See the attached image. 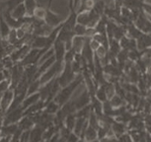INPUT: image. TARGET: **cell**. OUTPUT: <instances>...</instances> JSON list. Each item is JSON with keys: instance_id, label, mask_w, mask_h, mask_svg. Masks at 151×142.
I'll use <instances>...</instances> for the list:
<instances>
[{"instance_id": "6da1fadb", "label": "cell", "mask_w": 151, "mask_h": 142, "mask_svg": "<svg viewBox=\"0 0 151 142\" xmlns=\"http://www.w3.org/2000/svg\"><path fill=\"white\" fill-rule=\"evenodd\" d=\"M82 81H83L82 75H78V77L74 79L70 84H68L67 86L63 87L60 91H59L58 93V95L53 98V101L56 102L59 106H63V105L69 100V98L73 94L74 90L79 86V84H80Z\"/></svg>"}, {"instance_id": "7a4b0ae2", "label": "cell", "mask_w": 151, "mask_h": 142, "mask_svg": "<svg viewBox=\"0 0 151 142\" xmlns=\"http://www.w3.org/2000/svg\"><path fill=\"white\" fill-rule=\"evenodd\" d=\"M11 70H12V74H11L10 89L15 90V88L19 84V82L21 81L23 75H24V66L21 63H18L14 65Z\"/></svg>"}, {"instance_id": "3957f363", "label": "cell", "mask_w": 151, "mask_h": 142, "mask_svg": "<svg viewBox=\"0 0 151 142\" xmlns=\"http://www.w3.org/2000/svg\"><path fill=\"white\" fill-rule=\"evenodd\" d=\"M23 115H24V108L21 106L12 110V112L6 113V116H5L3 120V126H8V124L11 123H17L22 118Z\"/></svg>"}, {"instance_id": "277c9868", "label": "cell", "mask_w": 151, "mask_h": 142, "mask_svg": "<svg viewBox=\"0 0 151 142\" xmlns=\"http://www.w3.org/2000/svg\"><path fill=\"white\" fill-rule=\"evenodd\" d=\"M90 100H91V95H90L89 91L86 90V91H84V92H82L81 95H79L78 97L73 101L74 104H75L76 110H78L82 109L83 107L89 105Z\"/></svg>"}, {"instance_id": "5b68a950", "label": "cell", "mask_w": 151, "mask_h": 142, "mask_svg": "<svg viewBox=\"0 0 151 142\" xmlns=\"http://www.w3.org/2000/svg\"><path fill=\"white\" fill-rule=\"evenodd\" d=\"M55 56L58 61L64 60V55L66 52V47H65L64 42L56 39L55 42Z\"/></svg>"}, {"instance_id": "8992f818", "label": "cell", "mask_w": 151, "mask_h": 142, "mask_svg": "<svg viewBox=\"0 0 151 142\" xmlns=\"http://www.w3.org/2000/svg\"><path fill=\"white\" fill-rule=\"evenodd\" d=\"M88 39L89 38H86L85 36H74V38L72 39L71 49H73L75 53H81Z\"/></svg>"}, {"instance_id": "52a82bcc", "label": "cell", "mask_w": 151, "mask_h": 142, "mask_svg": "<svg viewBox=\"0 0 151 142\" xmlns=\"http://www.w3.org/2000/svg\"><path fill=\"white\" fill-rule=\"evenodd\" d=\"M14 94H15V92H13L12 89H8L3 93L2 99L0 101V105H1V109L3 110V113H6L7 109L9 108L11 103H12L14 99Z\"/></svg>"}, {"instance_id": "ba28073f", "label": "cell", "mask_w": 151, "mask_h": 142, "mask_svg": "<svg viewBox=\"0 0 151 142\" xmlns=\"http://www.w3.org/2000/svg\"><path fill=\"white\" fill-rule=\"evenodd\" d=\"M30 52V47L29 44H24L22 45L21 47H19L18 49L14 50V52L11 53V58H12V60L14 62L20 60V59H22L26 56L28 53Z\"/></svg>"}, {"instance_id": "9c48e42d", "label": "cell", "mask_w": 151, "mask_h": 142, "mask_svg": "<svg viewBox=\"0 0 151 142\" xmlns=\"http://www.w3.org/2000/svg\"><path fill=\"white\" fill-rule=\"evenodd\" d=\"M39 49H33L29 53L25 56L24 58L21 60V63L23 66H27V65H31V64H36V59H37V55L39 53Z\"/></svg>"}, {"instance_id": "30bf717a", "label": "cell", "mask_w": 151, "mask_h": 142, "mask_svg": "<svg viewBox=\"0 0 151 142\" xmlns=\"http://www.w3.org/2000/svg\"><path fill=\"white\" fill-rule=\"evenodd\" d=\"M47 37L45 36H35L33 38V41L31 42V47L33 49H44L47 44Z\"/></svg>"}, {"instance_id": "8fae6325", "label": "cell", "mask_w": 151, "mask_h": 142, "mask_svg": "<svg viewBox=\"0 0 151 142\" xmlns=\"http://www.w3.org/2000/svg\"><path fill=\"white\" fill-rule=\"evenodd\" d=\"M45 21L47 25L55 28L60 24V22L62 21V18H60V17L58 15H55V14H53L52 12H50V11H47V16H45Z\"/></svg>"}, {"instance_id": "7c38bea8", "label": "cell", "mask_w": 151, "mask_h": 142, "mask_svg": "<svg viewBox=\"0 0 151 142\" xmlns=\"http://www.w3.org/2000/svg\"><path fill=\"white\" fill-rule=\"evenodd\" d=\"M45 128H42L41 126L37 124L35 127H33L31 129V135H30V140L31 141H40L42 140V134L45 132Z\"/></svg>"}, {"instance_id": "4fadbf2b", "label": "cell", "mask_w": 151, "mask_h": 142, "mask_svg": "<svg viewBox=\"0 0 151 142\" xmlns=\"http://www.w3.org/2000/svg\"><path fill=\"white\" fill-rule=\"evenodd\" d=\"M34 124H35V121L33 120V115H28L19 121L18 126L19 128H21L22 130H27V129H32V126Z\"/></svg>"}, {"instance_id": "5bb4252c", "label": "cell", "mask_w": 151, "mask_h": 142, "mask_svg": "<svg viewBox=\"0 0 151 142\" xmlns=\"http://www.w3.org/2000/svg\"><path fill=\"white\" fill-rule=\"evenodd\" d=\"M112 129L114 133H115V135L116 136V138H118V136H119L122 133L125 132V130H127V126L124 123H121V121H114V123L112 124Z\"/></svg>"}, {"instance_id": "9a60e30c", "label": "cell", "mask_w": 151, "mask_h": 142, "mask_svg": "<svg viewBox=\"0 0 151 142\" xmlns=\"http://www.w3.org/2000/svg\"><path fill=\"white\" fill-rule=\"evenodd\" d=\"M19 128L17 123H11L8 126H4L1 127V136H13L14 133Z\"/></svg>"}, {"instance_id": "2e32d148", "label": "cell", "mask_w": 151, "mask_h": 142, "mask_svg": "<svg viewBox=\"0 0 151 142\" xmlns=\"http://www.w3.org/2000/svg\"><path fill=\"white\" fill-rule=\"evenodd\" d=\"M27 13V9H26V6H25V4H19L18 6H17L15 9L12 11V17L13 18H15L16 20H20V19H23L25 17Z\"/></svg>"}, {"instance_id": "e0dca14e", "label": "cell", "mask_w": 151, "mask_h": 142, "mask_svg": "<svg viewBox=\"0 0 151 142\" xmlns=\"http://www.w3.org/2000/svg\"><path fill=\"white\" fill-rule=\"evenodd\" d=\"M41 100V95H40V92H37L35 94H32L31 96H29L27 99H25L23 101V104H22V107L24 108V110H26L28 107L31 106V105L37 103L38 101Z\"/></svg>"}, {"instance_id": "ac0fdd59", "label": "cell", "mask_w": 151, "mask_h": 142, "mask_svg": "<svg viewBox=\"0 0 151 142\" xmlns=\"http://www.w3.org/2000/svg\"><path fill=\"white\" fill-rule=\"evenodd\" d=\"M11 32L9 25L7 24L6 21L3 19V17L0 16V35H1V38L5 39L6 37L9 36V34Z\"/></svg>"}, {"instance_id": "d6986e66", "label": "cell", "mask_w": 151, "mask_h": 142, "mask_svg": "<svg viewBox=\"0 0 151 142\" xmlns=\"http://www.w3.org/2000/svg\"><path fill=\"white\" fill-rule=\"evenodd\" d=\"M122 50V47L119 44V41L116 39H110L109 42V52L114 55H118V53Z\"/></svg>"}, {"instance_id": "ffe728a7", "label": "cell", "mask_w": 151, "mask_h": 142, "mask_svg": "<svg viewBox=\"0 0 151 142\" xmlns=\"http://www.w3.org/2000/svg\"><path fill=\"white\" fill-rule=\"evenodd\" d=\"M96 139H98V132H97V129L94 128L93 126H88L86 131H85V134H84V140L92 141V140H96Z\"/></svg>"}, {"instance_id": "44dd1931", "label": "cell", "mask_w": 151, "mask_h": 142, "mask_svg": "<svg viewBox=\"0 0 151 142\" xmlns=\"http://www.w3.org/2000/svg\"><path fill=\"white\" fill-rule=\"evenodd\" d=\"M142 4H143L142 0H124L122 1V5L129 8L130 10L135 8H142Z\"/></svg>"}, {"instance_id": "7402d4cb", "label": "cell", "mask_w": 151, "mask_h": 142, "mask_svg": "<svg viewBox=\"0 0 151 142\" xmlns=\"http://www.w3.org/2000/svg\"><path fill=\"white\" fill-rule=\"evenodd\" d=\"M76 120H77V116H76L75 113H69L68 115H66V118H65V120H64L65 126L72 131L74 129V126H75Z\"/></svg>"}, {"instance_id": "603a6c76", "label": "cell", "mask_w": 151, "mask_h": 142, "mask_svg": "<svg viewBox=\"0 0 151 142\" xmlns=\"http://www.w3.org/2000/svg\"><path fill=\"white\" fill-rule=\"evenodd\" d=\"M106 3H105L104 0H98V1H95V4H94L93 10L95 11L97 14H99L100 16H103L105 13V9H106Z\"/></svg>"}, {"instance_id": "cb8c5ba5", "label": "cell", "mask_w": 151, "mask_h": 142, "mask_svg": "<svg viewBox=\"0 0 151 142\" xmlns=\"http://www.w3.org/2000/svg\"><path fill=\"white\" fill-rule=\"evenodd\" d=\"M41 82H40V80H34L33 82H31L30 83V86L28 87V91H27V94L28 95H32V94H35L37 93L38 91L41 89Z\"/></svg>"}, {"instance_id": "d4e9b609", "label": "cell", "mask_w": 151, "mask_h": 142, "mask_svg": "<svg viewBox=\"0 0 151 142\" xmlns=\"http://www.w3.org/2000/svg\"><path fill=\"white\" fill-rule=\"evenodd\" d=\"M60 107L59 105L55 101H50L47 103V107H45V112L48 113H52V115H55L56 112L58 110V108Z\"/></svg>"}, {"instance_id": "484cf974", "label": "cell", "mask_w": 151, "mask_h": 142, "mask_svg": "<svg viewBox=\"0 0 151 142\" xmlns=\"http://www.w3.org/2000/svg\"><path fill=\"white\" fill-rule=\"evenodd\" d=\"M110 103L116 109V108H119L124 105V99H122L121 96H119L118 94H116V95H114L113 97L110 99Z\"/></svg>"}, {"instance_id": "4316f807", "label": "cell", "mask_w": 151, "mask_h": 142, "mask_svg": "<svg viewBox=\"0 0 151 142\" xmlns=\"http://www.w3.org/2000/svg\"><path fill=\"white\" fill-rule=\"evenodd\" d=\"M96 98L98 99L99 101H101L102 103H104L105 101L108 100L106 91H105L104 86H102V85H101V88H99V89L96 91Z\"/></svg>"}, {"instance_id": "83f0119b", "label": "cell", "mask_w": 151, "mask_h": 142, "mask_svg": "<svg viewBox=\"0 0 151 142\" xmlns=\"http://www.w3.org/2000/svg\"><path fill=\"white\" fill-rule=\"evenodd\" d=\"M33 15L34 17H36V18H38V19L45 20V16H47V10H45L44 7H36Z\"/></svg>"}, {"instance_id": "f1b7e54d", "label": "cell", "mask_w": 151, "mask_h": 142, "mask_svg": "<svg viewBox=\"0 0 151 142\" xmlns=\"http://www.w3.org/2000/svg\"><path fill=\"white\" fill-rule=\"evenodd\" d=\"M25 6L27 9V14L33 15L34 11L36 9V1L35 0H25Z\"/></svg>"}, {"instance_id": "f546056e", "label": "cell", "mask_w": 151, "mask_h": 142, "mask_svg": "<svg viewBox=\"0 0 151 142\" xmlns=\"http://www.w3.org/2000/svg\"><path fill=\"white\" fill-rule=\"evenodd\" d=\"M86 30H87V27L85 25H82V24H76L75 27L73 29V32L75 34V36H85V33H86Z\"/></svg>"}, {"instance_id": "4dcf8cb0", "label": "cell", "mask_w": 151, "mask_h": 142, "mask_svg": "<svg viewBox=\"0 0 151 142\" xmlns=\"http://www.w3.org/2000/svg\"><path fill=\"white\" fill-rule=\"evenodd\" d=\"M22 1H23V0H8V1L6 2V4L8 6L6 10L10 11V12H11V11L15 9V8L18 6L19 4H21Z\"/></svg>"}, {"instance_id": "1f68e13d", "label": "cell", "mask_w": 151, "mask_h": 142, "mask_svg": "<svg viewBox=\"0 0 151 142\" xmlns=\"http://www.w3.org/2000/svg\"><path fill=\"white\" fill-rule=\"evenodd\" d=\"M18 41H19V39H18V36H17V31L15 29L11 30L9 36H8V42H9L11 44H15Z\"/></svg>"}, {"instance_id": "d6a6232c", "label": "cell", "mask_w": 151, "mask_h": 142, "mask_svg": "<svg viewBox=\"0 0 151 142\" xmlns=\"http://www.w3.org/2000/svg\"><path fill=\"white\" fill-rule=\"evenodd\" d=\"M10 80H7L5 81V80H3L2 82H0V93H4L5 91H7L8 89H9V84H10Z\"/></svg>"}, {"instance_id": "836d02e7", "label": "cell", "mask_w": 151, "mask_h": 142, "mask_svg": "<svg viewBox=\"0 0 151 142\" xmlns=\"http://www.w3.org/2000/svg\"><path fill=\"white\" fill-rule=\"evenodd\" d=\"M30 135H31V129L23 130L21 137H20V140L21 141H29L30 140Z\"/></svg>"}, {"instance_id": "e575fe53", "label": "cell", "mask_w": 151, "mask_h": 142, "mask_svg": "<svg viewBox=\"0 0 151 142\" xmlns=\"http://www.w3.org/2000/svg\"><path fill=\"white\" fill-rule=\"evenodd\" d=\"M118 139L119 140H122V141H132V136L130 135L129 132L127 133H122L119 136H118Z\"/></svg>"}, {"instance_id": "d590c367", "label": "cell", "mask_w": 151, "mask_h": 142, "mask_svg": "<svg viewBox=\"0 0 151 142\" xmlns=\"http://www.w3.org/2000/svg\"><path fill=\"white\" fill-rule=\"evenodd\" d=\"M22 132H23V130L21 128H18V129H17V131L14 133V135H13V137H12V139H11V140H13V141L20 140V137H21Z\"/></svg>"}, {"instance_id": "8d00e7d4", "label": "cell", "mask_w": 151, "mask_h": 142, "mask_svg": "<svg viewBox=\"0 0 151 142\" xmlns=\"http://www.w3.org/2000/svg\"><path fill=\"white\" fill-rule=\"evenodd\" d=\"M142 9L144 10V12L146 13L147 15H149V17H151V5L143 3L142 4Z\"/></svg>"}, {"instance_id": "74e56055", "label": "cell", "mask_w": 151, "mask_h": 142, "mask_svg": "<svg viewBox=\"0 0 151 142\" xmlns=\"http://www.w3.org/2000/svg\"><path fill=\"white\" fill-rule=\"evenodd\" d=\"M68 141H77L79 140V136L77 134H75V133H72L71 132L69 136H68V139H67Z\"/></svg>"}, {"instance_id": "f35d334b", "label": "cell", "mask_w": 151, "mask_h": 142, "mask_svg": "<svg viewBox=\"0 0 151 142\" xmlns=\"http://www.w3.org/2000/svg\"><path fill=\"white\" fill-rule=\"evenodd\" d=\"M5 79V76H4V73L2 71H0V82H2Z\"/></svg>"}, {"instance_id": "ab89813d", "label": "cell", "mask_w": 151, "mask_h": 142, "mask_svg": "<svg viewBox=\"0 0 151 142\" xmlns=\"http://www.w3.org/2000/svg\"><path fill=\"white\" fill-rule=\"evenodd\" d=\"M3 68H4V65H3V63H2V61H0V71L3 69Z\"/></svg>"}, {"instance_id": "60d3db41", "label": "cell", "mask_w": 151, "mask_h": 142, "mask_svg": "<svg viewBox=\"0 0 151 142\" xmlns=\"http://www.w3.org/2000/svg\"><path fill=\"white\" fill-rule=\"evenodd\" d=\"M144 3H146V4H149V5H151V0H144Z\"/></svg>"}, {"instance_id": "b9f144b4", "label": "cell", "mask_w": 151, "mask_h": 142, "mask_svg": "<svg viewBox=\"0 0 151 142\" xmlns=\"http://www.w3.org/2000/svg\"><path fill=\"white\" fill-rule=\"evenodd\" d=\"M2 96H3V93H0V101H1V99H2Z\"/></svg>"}, {"instance_id": "7bdbcfd3", "label": "cell", "mask_w": 151, "mask_h": 142, "mask_svg": "<svg viewBox=\"0 0 151 142\" xmlns=\"http://www.w3.org/2000/svg\"><path fill=\"white\" fill-rule=\"evenodd\" d=\"M3 113V110H2V109H1V105H0V113Z\"/></svg>"}, {"instance_id": "ee69618b", "label": "cell", "mask_w": 151, "mask_h": 142, "mask_svg": "<svg viewBox=\"0 0 151 142\" xmlns=\"http://www.w3.org/2000/svg\"><path fill=\"white\" fill-rule=\"evenodd\" d=\"M0 136H1V126H0Z\"/></svg>"}, {"instance_id": "f6af8a7d", "label": "cell", "mask_w": 151, "mask_h": 142, "mask_svg": "<svg viewBox=\"0 0 151 142\" xmlns=\"http://www.w3.org/2000/svg\"><path fill=\"white\" fill-rule=\"evenodd\" d=\"M95 1H98V0H95Z\"/></svg>"}]
</instances>
